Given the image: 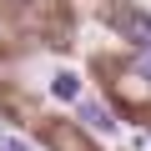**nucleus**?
I'll use <instances>...</instances> for the list:
<instances>
[{
  "label": "nucleus",
  "mask_w": 151,
  "mask_h": 151,
  "mask_svg": "<svg viewBox=\"0 0 151 151\" xmlns=\"http://www.w3.org/2000/svg\"><path fill=\"white\" fill-rule=\"evenodd\" d=\"M116 25H121V35H126L136 50H151V15H146V10H136V5L116 10Z\"/></svg>",
  "instance_id": "1"
},
{
  "label": "nucleus",
  "mask_w": 151,
  "mask_h": 151,
  "mask_svg": "<svg viewBox=\"0 0 151 151\" xmlns=\"http://www.w3.org/2000/svg\"><path fill=\"white\" fill-rule=\"evenodd\" d=\"M76 106H81V126H91L96 136H111V131H116V121H111V111H106L101 101H86V96H81Z\"/></svg>",
  "instance_id": "2"
},
{
  "label": "nucleus",
  "mask_w": 151,
  "mask_h": 151,
  "mask_svg": "<svg viewBox=\"0 0 151 151\" xmlns=\"http://www.w3.org/2000/svg\"><path fill=\"white\" fill-rule=\"evenodd\" d=\"M50 96L55 101H81V76L76 70H55L50 76Z\"/></svg>",
  "instance_id": "3"
},
{
  "label": "nucleus",
  "mask_w": 151,
  "mask_h": 151,
  "mask_svg": "<svg viewBox=\"0 0 151 151\" xmlns=\"http://www.w3.org/2000/svg\"><path fill=\"white\" fill-rule=\"evenodd\" d=\"M0 151H30V146H25L20 136H0Z\"/></svg>",
  "instance_id": "4"
},
{
  "label": "nucleus",
  "mask_w": 151,
  "mask_h": 151,
  "mask_svg": "<svg viewBox=\"0 0 151 151\" xmlns=\"http://www.w3.org/2000/svg\"><path fill=\"white\" fill-rule=\"evenodd\" d=\"M136 70H146V76H151V50H136Z\"/></svg>",
  "instance_id": "5"
}]
</instances>
